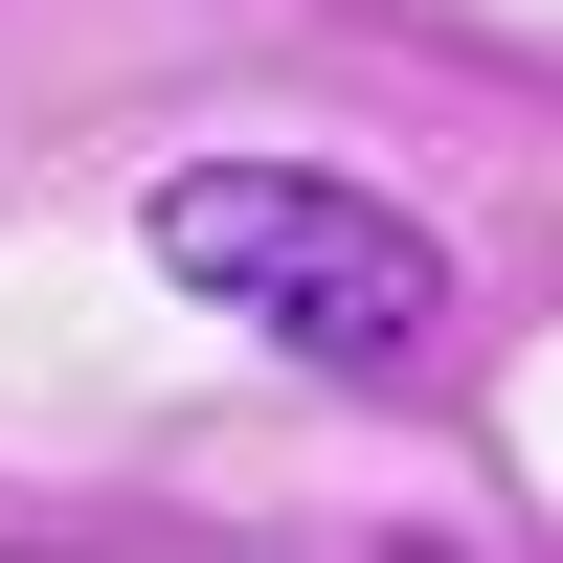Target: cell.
Masks as SVG:
<instances>
[{"mask_svg": "<svg viewBox=\"0 0 563 563\" xmlns=\"http://www.w3.org/2000/svg\"><path fill=\"white\" fill-rule=\"evenodd\" d=\"M158 271H180L203 316H249V339L339 361V384H406L429 316H451V249H429L406 203H361V180H316V158H203V180H158Z\"/></svg>", "mask_w": 563, "mask_h": 563, "instance_id": "cell-1", "label": "cell"}]
</instances>
